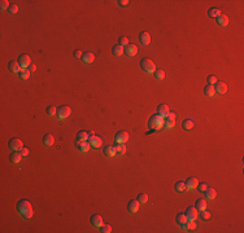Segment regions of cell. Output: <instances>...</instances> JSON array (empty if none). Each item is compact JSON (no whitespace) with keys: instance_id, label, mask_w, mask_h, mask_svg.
<instances>
[{"instance_id":"6da1fadb","label":"cell","mask_w":244,"mask_h":233,"mask_svg":"<svg viewBox=\"0 0 244 233\" xmlns=\"http://www.w3.org/2000/svg\"><path fill=\"white\" fill-rule=\"evenodd\" d=\"M17 210H18V212H20V214H22V215L26 218V219H31V218H33V215H34L33 206H31V203L29 202V201H26V199L18 201Z\"/></svg>"},{"instance_id":"7a4b0ae2","label":"cell","mask_w":244,"mask_h":233,"mask_svg":"<svg viewBox=\"0 0 244 233\" xmlns=\"http://www.w3.org/2000/svg\"><path fill=\"white\" fill-rule=\"evenodd\" d=\"M148 126L152 130H160L164 126V117H161L159 114H155L151 117V119L148 121Z\"/></svg>"},{"instance_id":"3957f363","label":"cell","mask_w":244,"mask_h":233,"mask_svg":"<svg viewBox=\"0 0 244 233\" xmlns=\"http://www.w3.org/2000/svg\"><path fill=\"white\" fill-rule=\"evenodd\" d=\"M140 67L143 71H146L148 74H153L156 71V65L151 58H143L140 61Z\"/></svg>"},{"instance_id":"277c9868","label":"cell","mask_w":244,"mask_h":233,"mask_svg":"<svg viewBox=\"0 0 244 233\" xmlns=\"http://www.w3.org/2000/svg\"><path fill=\"white\" fill-rule=\"evenodd\" d=\"M70 114H72V109H70V106H68V105L60 106V109L57 110V115H59L60 119H65Z\"/></svg>"},{"instance_id":"5b68a950","label":"cell","mask_w":244,"mask_h":233,"mask_svg":"<svg viewBox=\"0 0 244 233\" xmlns=\"http://www.w3.org/2000/svg\"><path fill=\"white\" fill-rule=\"evenodd\" d=\"M17 61H18V64L21 65L22 69H27V67H30V65H31V58H30L29 54H21L20 57H18Z\"/></svg>"},{"instance_id":"8992f818","label":"cell","mask_w":244,"mask_h":233,"mask_svg":"<svg viewBox=\"0 0 244 233\" xmlns=\"http://www.w3.org/2000/svg\"><path fill=\"white\" fill-rule=\"evenodd\" d=\"M164 124L166 128H173L176 126V114L174 113H169L166 118L164 119Z\"/></svg>"},{"instance_id":"52a82bcc","label":"cell","mask_w":244,"mask_h":233,"mask_svg":"<svg viewBox=\"0 0 244 233\" xmlns=\"http://www.w3.org/2000/svg\"><path fill=\"white\" fill-rule=\"evenodd\" d=\"M89 143H90V145H91L92 148H95V149L101 148V145H103V140H101V137L95 136V135L89 137Z\"/></svg>"},{"instance_id":"ba28073f","label":"cell","mask_w":244,"mask_h":233,"mask_svg":"<svg viewBox=\"0 0 244 233\" xmlns=\"http://www.w3.org/2000/svg\"><path fill=\"white\" fill-rule=\"evenodd\" d=\"M9 148H12L13 150H21L23 148V144L18 137H13L9 140Z\"/></svg>"},{"instance_id":"9c48e42d","label":"cell","mask_w":244,"mask_h":233,"mask_svg":"<svg viewBox=\"0 0 244 233\" xmlns=\"http://www.w3.org/2000/svg\"><path fill=\"white\" fill-rule=\"evenodd\" d=\"M186 215L190 220H196L199 216V210L196 209L195 206H190L188 209L186 210Z\"/></svg>"},{"instance_id":"30bf717a","label":"cell","mask_w":244,"mask_h":233,"mask_svg":"<svg viewBox=\"0 0 244 233\" xmlns=\"http://www.w3.org/2000/svg\"><path fill=\"white\" fill-rule=\"evenodd\" d=\"M114 139H116L117 143L125 144V143L129 140V134H127L126 131H118L117 134H116V136H114Z\"/></svg>"},{"instance_id":"8fae6325","label":"cell","mask_w":244,"mask_h":233,"mask_svg":"<svg viewBox=\"0 0 244 233\" xmlns=\"http://www.w3.org/2000/svg\"><path fill=\"white\" fill-rule=\"evenodd\" d=\"M125 53L129 57H134V56L138 54V47L135 44H127L126 47H125Z\"/></svg>"},{"instance_id":"7c38bea8","label":"cell","mask_w":244,"mask_h":233,"mask_svg":"<svg viewBox=\"0 0 244 233\" xmlns=\"http://www.w3.org/2000/svg\"><path fill=\"white\" fill-rule=\"evenodd\" d=\"M139 201L138 199H131L130 202H129V205H127V210L131 212V214H135V212H138V210H139Z\"/></svg>"},{"instance_id":"4fadbf2b","label":"cell","mask_w":244,"mask_h":233,"mask_svg":"<svg viewBox=\"0 0 244 233\" xmlns=\"http://www.w3.org/2000/svg\"><path fill=\"white\" fill-rule=\"evenodd\" d=\"M214 86H216L214 91L217 93H220V95H223V93L227 92V86H226V83H223V82H217Z\"/></svg>"},{"instance_id":"5bb4252c","label":"cell","mask_w":244,"mask_h":233,"mask_svg":"<svg viewBox=\"0 0 244 233\" xmlns=\"http://www.w3.org/2000/svg\"><path fill=\"white\" fill-rule=\"evenodd\" d=\"M8 67H9L10 73H14V74L21 73V70H22V67H21L20 64H18V61H10L9 65H8Z\"/></svg>"},{"instance_id":"9a60e30c","label":"cell","mask_w":244,"mask_h":233,"mask_svg":"<svg viewBox=\"0 0 244 233\" xmlns=\"http://www.w3.org/2000/svg\"><path fill=\"white\" fill-rule=\"evenodd\" d=\"M139 42L143 44V46H148L149 42H151V35L147 31H143V33L139 34Z\"/></svg>"},{"instance_id":"2e32d148","label":"cell","mask_w":244,"mask_h":233,"mask_svg":"<svg viewBox=\"0 0 244 233\" xmlns=\"http://www.w3.org/2000/svg\"><path fill=\"white\" fill-rule=\"evenodd\" d=\"M186 188L187 189H195V188H197V184H199V180L196 178H188L186 180Z\"/></svg>"},{"instance_id":"e0dca14e","label":"cell","mask_w":244,"mask_h":233,"mask_svg":"<svg viewBox=\"0 0 244 233\" xmlns=\"http://www.w3.org/2000/svg\"><path fill=\"white\" fill-rule=\"evenodd\" d=\"M182 227H183V229H184V231L191 232V231H195L197 225H196V222H195V220H190V219H188V220H187V222H186Z\"/></svg>"},{"instance_id":"ac0fdd59","label":"cell","mask_w":244,"mask_h":233,"mask_svg":"<svg viewBox=\"0 0 244 233\" xmlns=\"http://www.w3.org/2000/svg\"><path fill=\"white\" fill-rule=\"evenodd\" d=\"M90 220H91V224L97 227V228H100V227L104 224V220H103V218L100 216V215H92Z\"/></svg>"},{"instance_id":"d6986e66","label":"cell","mask_w":244,"mask_h":233,"mask_svg":"<svg viewBox=\"0 0 244 233\" xmlns=\"http://www.w3.org/2000/svg\"><path fill=\"white\" fill-rule=\"evenodd\" d=\"M103 152H104V155H105V157H109V158H112V157H114V154H117L114 145H108V147H105Z\"/></svg>"},{"instance_id":"ffe728a7","label":"cell","mask_w":244,"mask_h":233,"mask_svg":"<svg viewBox=\"0 0 244 233\" xmlns=\"http://www.w3.org/2000/svg\"><path fill=\"white\" fill-rule=\"evenodd\" d=\"M82 61L85 62V64H92V62L95 61V54H93L92 52H86L82 56Z\"/></svg>"},{"instance_id":"44dd1931","label":"cell","mask_w":244,"mask_h":233,"mask_svg":"<svg viewBox=\"0 0 244 233\" xmlns=\"http://www.w3.org/2000/svg\"><path fill=\"white\" fill-rule=\"evenodd\" d=\"M9 159H10V162H13V163H20L21 159H22L21 152H18V150H14V152L9 155Z\"/></svg>"},{"instance_id":"7402d4cb","label":"cell","mask_w":244,"mask_h":233,"mask_svg":"<svg viewBox=\"0 0 244 233\" xmlns=\"http://www.w3.org/2000/svg\"><path fill=\"white\" fill-rule=\"evenodd\" d=\"M77 147H78V149L81 150V152H83V153L89 152L90 148H91L89 141H77Z\"/></svg>"},{"instance_id":"603a6c76","label":"cell","mask_w":244,"mask_h":233,"mask_svg":"<svg viewBox=\"0 0 244 233\" xmlns=\"http://www.w3.org/2000/svg\"><path fill=\"white\" fill-rule=\"evenodd\" d=\"M193 124H195V122H193L192 118H186V119H183V122H182V127L186 131H190L193 127Z\"/></svg>"},{"instance_id":"cb8c5ba5","label":"cell","mask_w":244,"mask_h":233,"mask_svg":"<svg viewBox=\"0 0 244 233\" xmlns=\"http://www.w3.org/2000/svg\"><path fill=\"white\" fill-rule=\"evenodd\" d=\"M217 23L218 26H227L229 25V17L226 14H221L220 17H217Z\"/></svg>"},{"instance_id":"d4e9b609","label":"cell","mask_w":244,"mask_h":233,"mask_svg":"<svg viewBox=\"0 0 244 233\" xmlns=\"http://www.w3.org/2000/svg\"><path fill=\"white\" fill-rule=\"evenodd\" d=\"M53 143H55V139H53V136L51 134L44 135V137H43V144H44L46 147H52Z\"/></svg>"},{"instance_id":"484cf974","label":"cell","mask_w":244,"mask_h":233,"mask_svg":"<svg viewBox=\"0 0 244 233\" xmlns=\"http://www.w3.org/2000/svg\"><path fill=\"white\" fill-rule=\"evenodd\" d=\"M195 207H196L199 211L205 210L206 209V201H205V198H199L196 201V203H195Z\"/></svg>"},{"instance_id":"4316f807","label":"cell","mask_w":244,"mask_h":233,"mask_svg":"<svg viewBox=\"0 0 244 233\" xmlns=\"http://www.w3.org/2000/svg\"><path fill=\"white\" fill-rule=\"evenodd\" d=\"M204 193H205V198L206 199H214L216 196H217L216 189H213V188H208V189H206Z\"/></svg>"},{"instance_id":"83f0119b","label":"cell","mask_w":244,"mask_h":233,"mask_svg":"<svg viewBox=\"0 0 244 233\" xmlns=\"http://www.w3.org/2000/svg\"><path fill=\"white\" fill-rule=\"evenodd\" d=\"M112 52H113L114 56H122V53H125V48L120 44H116V46L112 48Z\"/></svg>"},{"instance_id":"f1b7e54d","label":"cell","mask_w":244,"mask_h":233,"mask_svg":"<svg viewBox=\"0 0 244 233\" xmlns=\"http://www.w3.org/2000/svg\"><path fill=\"white\" fill-rule=\"evenodd\" d=\"M204 93H205V96H209V97H212L216 93V91H214V86H212V84H208V86H205L204 87Z\"/></svg>"},{"instance_id":"f546056e","label":"cell","mask_w":244,"mask_h":233,"mask_svg":"<svg viewBox=\"0 0 244 233\" xmlns=\"http://www.w3.org/2000/svg\"><path fill=\"white\" fill-rule=\"evenodd\" d=\"M176 220H177V223L179 224V225H183L187 220H188V218H187V215L184 212H180V214H178L177 215V218H176Z\"/></svg>"},{"instance_id":"4dcf8cb0","label":"cell","mask_w":244,"mask_h":233,"mask_svg":"<svg viewBox=\"0 0 244 233\" xmlns=\"http://www.w3.org/2000/svg\"><path fill=\"white\" fill-rule=\"evenodd\" d=\"M167 114H169V106H167V105H165V104L160 105V106H159V115H161V117H166Z\"/></svg>"},{"instance_id":"1f68e13d","label":"cell","mask_w":244,"mask_h":233,"mask_svg":"<svg viewBox=\"0 0 244 233\" xmlns=\"http://www.w3.org/2000/svg\"><path fill=\"white\" fill-rule=\"evenodd\" d=\"M89 134L86 131H79L77 134V141H87L89 140Z\"/></svg>"},{"instance_id":"d6a6232c","label":"cell","mask_w":244,"mask_h":233,"mask_svg":"<svg viewBox=\"0 0 244 233\" xmlns=\"http://www.w3.org/2000/svg\"><path fill=\"white\" fill-rule=\"evenodd\" d=\"M208 16H209L210 18H217V17L221 16V10L218 9V8H210V9L208 10Z\"/></svg>"},{"instance_id":"836d02e7","label":"cell","mask_w":244,"mask_h":233,"mask_svg":"<svg viewBox=\"0 0 244 233\" xmlns=\"http://www.w3.org/2000/svg\"><path fill=\"white\" fill-rule=\"evenodd\" d=\"M174 189H176L177 192H179V193H182V192H184L187 188H186V184H184V181H178L176 185H174Z\"/></svg>"},{"instance_id":"e575fe53","label":"cell","mask_w":244,"mask_h":233,"mask_svg":"<svg viewBox=\"0 0 244 233\" xmlns=\"http://www.w3.org/2000/svg\"><path fill=\"white\" fill-rule=\"evenodd\" d=\"M114 148H116L117 154H125V153H126V145H125V144L117 143V145H116Z\"/></svg>"},{"instance_id":"d590c367","label":"cell","mask_w":244,"mask_h":233,"mask_svg":"<svg viewBox=\"0 0 244 233\" xmlns=\"http://www.w3.org/2000/svg\"><path fill=\"white\" fill-rule=\"evenodd\" d=\"M20 77L22 79H25V80L29 79L30 78V70H29V69H22L21 73H20Z\"/></svg>"},{"instance_id":"8d00e7d4","label":"cell","mask_w":244,"mask_h":233,"mask_svg":"<svg viewBox=\"0 0 244 233\" xmlns=\"http://www.w3.org/2000/svg\"><path fill=\"white\" fill-rule=\"evenodd\" d=\"M153 75H155V78L156 79H159V80H162L165 78V73H164V70H156L155 73H153Z\"/></svg>"},{"instance_id":"74e56055","label":"cell","mask_w":244,"mask_h":233,"mask_svg":"<svg viewBox=\"0 0 244 233\" xmlns=\"http://www.w3.org/2000/svg\"><path fill=\"white\" fill-rule=\"evenodd\" d=\"M138 201H139V203H146L148 201V196L146 193H140L139 196H138Z\"/></svg>"},{"instance_id":"f35d334b","label":"cell","mask_w":244,"mask_h":233,"mask_svg":"<svg viewBox=\"0 0 244 233\" xmlns=\"http://www.w3.org/2000/svg\"><path fill=\"white\" fill-rule=\"evenodd\" d=\"M110 231H112V227L109 224H103L100 227V232H103V233H109Z\"/></svg>"},{"instance_id":"ab89813d","label":"cell","mask_w":244,"mask_h":233,"mask_svg":"<svg viewBox=\"0 0 244 233\" xmlns=\"http://www.w3.org/2000/svg\"><path fill=\"white\" fill-rule=\"evenodd\" d=\"M47 114L48 115H56V114H57V109H56L55 106H48V108H47Z\"/></svg>"},{"instance_id":"60d3db41","label":"cell","mask_w":244,"mask_h":233,"mask_svg":"<svg viewBox=\"0 0 244 233\" xmlns=\"http://www.w3.org/2000/svg\"><path fill=\"white\" fill-rule=\"evenodd\" d=\"M118 43H120V46H122V47H126L127 44H129V39L126 36H121L120 39H118Z\"/></svg>"},{"instance_id":"b9f144b4","label":"cell","mask_w":244,"mask_h":233,"mask_svg":"<svg viewBox=\"0 0 244 233\" xmlns=\"http://www.w3.org/2000/svg\"><path fill=\"white\" fill-rule=\"evenodd\" d=\"M210 216H212V215H210V212H209L208 210H206V209L201 211V218H203V220H208V219H210Z\"/></svg>"},{"instance_id":"7bdbcfd3","label":"cell","mask_w":244,"mask_h":233,"mask_svg":"<svg viewBox=\"0 0 244 233\" xmlns=\"http://www.w3.org/2000/svg\"><path fill=\"white\" fill-rule=\"evenodd\" d=\"M208 84H212V86H214L216 83H217V78H216V75H209L208 77Z\"/></svg>"},{"instance_id":"ee69618b","label":"cell","mask_w":244,"mask_h":233,"mask_svg":"<svg viewBox=\"0 0 244 233\" xmlns=\"http://www.w3.org/2000/svg\"><path fill=\"white\" fill-rule=\"evenodd\" d=\"M0 7H2L3 10H5V9H9L10 4H8L7 0H2V2H0Z\"/></svg>"},{"instance_id":"f6af8a7d","label":"cell","mask_w":244,"mask_h":233,"mask_svg":"<svg viewBox=\"0 0 244 233\" xmlns=\"http://www.w3.org/2000/svg\"><path fill=\"white\" fill-rule=\"evenodd\" d=\"M197 189L200 192H205L206 189H208V185H206L205 183H199V184H197Z\"/></svg>"},{"instance_id":"bcb514c9","label":"cell","mask_w":244,"mask_h":233,"mask_svg":"<svg viewBox=\"0 0 244 233\" xmlns=\"http://www.w3.org/2000/svg\"><path fill=\"white\" fill-rule=\"evenodd\" d=\"M9 13H12V14H16L17 12H18V7L17 5H14V4H10V7H9Z\"/></svg>"},{"instance_id":"7dc6e473","label":"cell","mask_w":244,"mask_h":233,"mask_svg":"<svg viewBox=\"0 0 244 233\" xmlns=\"http://www.w3.org/2000/svg\"><path fill=\"white\" fill-rule=\"evenodd\" d=\"M82 56H83V53H82V51H79V49H77V51L74 52V57L76 58H82Z\"/></svg>"},{"instance_id":"c3c4849f","label":"cell","mask_w":244,"mask_h":233,"mask_svg":"<svg viewBox=\"0 0 244 233\" xmlns=\"http://www.w3.org/2000/svg\"><path fill=\"white\" fill-rule=\"evenodd\" d=\"M20 152H21V154H22V157H26V155L29 154V150H27L26 148H22V149L20 150Z\"/></svg>"},{"instance_id":"681fc988","label":"cell","mask_w":244,"mask_h":233,"mask_svg":"<svg viewBox=\"0 0 244 233\" xmlns=\"http://www.w3.org/2000/svg\"><path fill=\"white\" fill-rule=\"evenodd\" d=\"M120 5L121 7H126V5H129V0H120Z\"/></svg>"},{"instance_id":"f907efd6","label":"cell","mask_w":244,"mask_h":233,"mask_svg":"<svg viewBox=\"0 0 244 233\" xmlns=\"http://www.w3.org/2000/svg\"><path fill=\"white\" fill-rule=\"evenodd\" d=\"M29 69H30V71H35V70H36V66H35V65H33V64H31Z\"/></svg>"}]
</instances>
